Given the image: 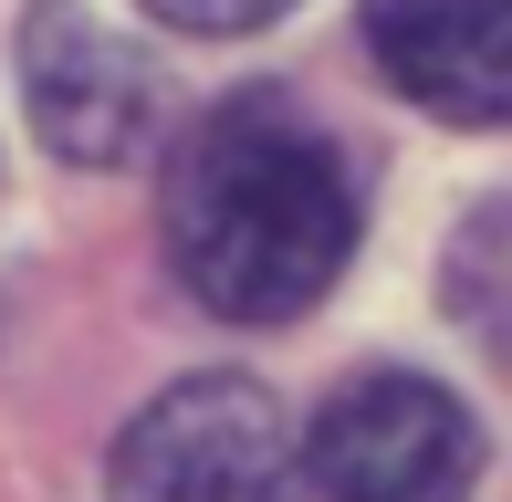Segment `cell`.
<instances>
[{
    "label": "cell",
    "instance_id": "cell-5",
    "mask_svg": "<svg viewBox=\"0 0 512 502\" xmlns=\"http://www.w3.org/2000/svg\"><path fill=\"white\" fill-rule=\"evenodd\" d=\"M366 53L450 126L512 116V0H366Z\"/></svg>",
    "mask_w": 512,
    "mask_h": 502
},
{
    "label": "cell",
    "instance_id": "cell-4",
    "mask_svg": "<svg viewBox=\"0 0 512 502\" xmlns=\"http://www.w3.org/2000/svg\"><path fill=\"white\" fill-rule=\"evenodd\" d=\"M21 95H32V126L63 168H136L168 126L157 63L126 32L84 21L74 0H42L21 21Z\"/></svg>",
    "mask_w": 512,
    "mask_h": 502
},
{
    "label": "cell",
    "instance_id": "cell-1",
    "mask_svg": "<svg viewBox=\"0 0 512 502\" xmlns=\"http://www.w3.org/2000/svg\"><path fill=\"white\" fill-rule=\"evenodd\" d=\"M356 168L293 95H230L178 147L168 251L220 325H293L356 262Z\"/></svg>",
    "mask_w": 512,
    "mask_h": 502
},
{
    "label": "cell",
    "instance_id": "cell-3",
    "mask_svg": "<svg viewBox=\"0 0 512 502\" xmlns=\"http://www.w3.org/2000/svg\"><path fill=\"white\" fill-rule=\"evenodd\" d=\"M324 502H471L481 482V429L439 377L377 367L345 398H324L314 440H293Z\"/></svg>",
    "mask_w": 512,
    "mask_h": 502
},
{
    "label": "cell",
    "instance_id": "cell-2",
    "mask_svg": "<svg viewBox=\"0 0 512 502\" xmlns=\"http://www.w3.org/2000/svg\"><path fill=\"white\" fill-rule=\"evenodd\" d=\"M304 461H293L283 398L262 377H178L126 419L105 461V502H293Z\"/></svg>",
    "mask_w": 512,
    "mask_h": 502
},
{
    "label": "cell",
    "instance_id": "cell-6",
    "mask_svg": "<svg viewBox=\"0 0 512 502\" xmlns=\"http://www.w3.org/2000/svg\"><path fill=\"white\" fill-rule=\"evenodd\" d=\"M136 11L178 21V32H209V42H230V32H262V21H283L293 0H136Z\"/></svg>",
    "mask_w": 512,
    "mask_h": 502
}]
</instances>
